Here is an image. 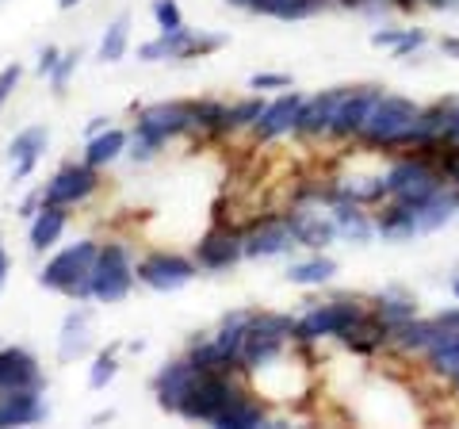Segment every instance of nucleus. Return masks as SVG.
<instances>
[{"label":"nucleus","mask_w":459,"mask_h":429,"mask_svg":"<svg viewBox=\"0 0 459 429\" xmlns=\"http://www.w3.org/2000/svg\"><path fill=\"white\" fill-rule=\"evenodd\" d=\"M96 257L100 246L96 241H77V246L62 250L57 257H50L47 268L39 273V284L50 292H65L69 299H89L92 295V273H96Z\"/></svg>","instance_id":"nucleus-1"},{"label":"nucleus","mask_w":459,"mask_h":429,"mask_svg":"<svg viewBox=\"0 0 459 429\" xmlns=\"http://www.w3.org/2000/svg\"><path fill=\"white\" fill-rule=\"evenodd\" d=\"M295 337V322L283 314H253L241 341V368H264L283 353V341Z\"/></svg>","instance_id":"nucleus-2"},{"label":"nucleus","mask_w":459,"mask_h":429,"mask_svg":"<svg viewBox=\"0 0 459 429\" xmlns=\"http://www.w3.org/2000/svg\"><path fill=\"white\" fill-rule=\"evenodd\" d=\"M134 265H131V253L119 241H108L100 246V257H96V273H92V295L100 303H119V299L131 295L134 288Z\"/></svg>","instance_id":"nucleus-3"},{"label":"nucleus","mask_w":459,"mask_h":429,"mask_svg":"<svg viewBox=\"0 0 459 429\" xmlns=\"http://www.w3.org/2000/svg\"><path fill=\"white\" fill-rule=\"evenodd\" d=\"M238 395L241 391L226 380V372H199V380L192 383V391H188V398H184L180 414L188 422H211L214 425Z\"/></svg>","instance_id":"nucleus-4"},{"label":"nucleus","mask_w":459,"mask_h":429,"mask_svg":"<svg viewBox=\"0 0 459 429\" xmlns=\"http://www.w3.org/2000/svg\"><path fill=\"white\" fill-rule=\"evenodd\" d=\"M418 104L413 100H406V96H379L376 100V108H371V116H368V123H364V138L368 142H376V146H398L402 142V135L413 127V119H418Z\"/></svg>","instance_id":"nucleus-5"},{"label":"nucleus","mask_w":459,"mask_h":429,"mask_svg":"<svg viewBox=\"0 0 459 429\" xmlns=\"http://www.w3.org/2000/svg\"><path fill=\"white\" fill-rule=\"evenodd\" d=\"M440 180H444L440 169H433L425 157H406L386 173V196H394L398 204L418 207L440 192Z\"/></svg>","instance_id":"nucleus-6"},{"label":"nucleus","mask_w":459,"mask_h":429,"mask_svg":"<svg viewBox=\"0 0 459 429\" xmlns=\"http://www.w3.org/2000/svg\"><path fill=\"white\" fill-rule=\"evenodd\" d=\"M222 35H195L188 27H180V31H161V39L153 42H142L138 47V58L142 62H184V58H204V54H214L222 50Z\"/></svg>","instance_id":"nucleus-7"},{"label":"nucleus","mask_w":459,"mask_h":429,"mask_svg":"<svg viewBox=\"0 0 459 429\" xmlns=\"http://www.w3.org/2000/svg\"><path fill=\"white\" fill-rule=\"evenodd\" d=\"M192 127V104H153L138 116V131L134 138L150 142L153 150H161L169 138L184 135Z\"/></svg>","instance_id":"nucleus-8"},{"label":"nucleus","mask_w":459,"mask_h":429,"mask_svg":"<svg viewBox=\"0 0 459 429\" xmlns=\"http://www.w3.org/2000/svg\"><path fill=\"white\" fill-rule=\"evenodd\" d=\"M364 307H356V303H344V299H337V303H325L318 311H310L307 319H299L295 322V337L299 341H318V337H341L356 319H364Z\"/></svg>","instance_id":"nucleus-9"},{"label":"nucleus","mask_w":459,"mask_h":429,"mask_svg":"<svg viewBox=\"0 0 459 429\" xmlns=\"http://www.w3.org/2000/svg\"><path fill=\"white\" fill-rule=\"evenodd\" d=\"M138 280L150 284L153 292H180L184 284H192L199 265H192L188 257H177V253H153L146 261H138Z\"/></svg>","instance_id":"nucleus-10"},{"label":"nucleus","mask_w":459,"mask_h":429,"mask_svg":"<svg viewBox=\"0 0 459 429\" xmlns=\"http://www.w3.org/2000/svg\"><path fill=\"white\" fill-rule=\"evenodd\" d=\"M246 257V234L230 231V226H211V231L195 241V265L207 268V273H222Z\"/></svg>","instance_id":"nucleus-11"},{"label":"nucleus","mask_w":459,"mask_h":429,"mask_svg":"<svg viewBox=\"0 0 459 429\" xmlns=\"http://www.w3.org/2000/svg\"><path fill=\"white\" fill-rule=\"evenodd\" d=\"M96 169L84 162V165H65L62 173H57L50 184H47V192H42V204H57V207H74L81 204V199H89L96 192Z\"/></svg>","instance_id":"nucleus-12"},{"label":"nucleus","mask_w":459,"mask_h":429,"mask_svg":"<svg viewBox=\"0 0 459 429\" xmlns=\"http://www.w3.org/2000/svg\"><path fill=\"white\" fill-rule=\"evenodd\" d=\"M195 380H199V368L192 361H172V364H165L161 372H157L153 391H157V403H161V410L180 414L184 398H188Z\"/></svg>","instance_id":"nucleus-13"},{"label":"nucleus","mask_w":459,"mask_h":429,"mask_svg":"<svg viewBox=\"0 0 459 429\" xmlns=\"http://www.w3.org/2000/svg\"><path fill=\"white\" fill-rule=\"evenodd\" d=\"M379 96H383V89H376V84H360V89H349V92H344L341 108H337V119H333V135H341V138L360 135Z\"/></svg>","instance_id":"nucleus-14"},{"label":"nucleus","mask_w":459,"mask_h":429,"mask_svg":"<svg viewBox=\"0 0 459 429\" xmlns=\"http://www.w3.org/2000/svg\"><path fill=\"white\" fill-rule=\"evenodd\" d=\"M27 388H42V372L35 356L23 349H0V398Z\"/></svg>","instance_id":"nucleus-15"},{"label":"nucleus","mask_w":459,"mask_h":429,"mask_svg":"<svg viewBox=\"0 0 459 429\" xmlns=\"http://www.w3.org/2000/svg\"><path fill=\"white\" fill-rule=\"evenodd\" d=\"M349 89H329L322 96H314V100H303V108H299V116H295V131L299 135H325V131H333V119H337V108H341V100Z\"/></svg>","instance_id":"nucleus-16"},{"label":"nucleus","mask_w":459,"mask_h":429,"mask_svg":"<svg viewBox=\"0 0 459 429\" xmlns=\"http://www.w3.org/2000/svg\"><path fill=\"white\" fill-rule=\"evenodd\" d=\"M291 246H295V234L287 219H264L246 234V257H276Z\"/></svg>","instance_id":"nucleus-17"},{"label":"nucleus","mask_w":459,"mask_h":429,"mask_svg":"<svg viewBox=\"0 0 459 429\" xmlns=\"http://www.w3.org/2000/svg\"><path fill=\"white\" fill-rule=\"evenodd\" d=\"M299 108H303V96H299V92H283L280 100H272V104L264 108V116L253 123L256 138L272 142V138H280V135H287V131H295Z\"/></svg>","instance_id":"nucleus-18"},{"label":"nucleus","mask_w":459,"mask_h":429,"mask_svg":"<svg viewBox=\"0 0 459 429\" xmlns=\"http://www.w3.org/2000/svg\"><path fill=\"white\" fill-rule=\"evenodd\" d=\"M47 127H27V131H20L16 138H12V146H8V157H12V180H27L31 177V169L39 165V157L42 150H47Z\"/></svg>","instance_id":"nucleus-19"},{"label":"nucleus","mask_w":459,"mask_h":429,"mask_svg":"<svg viewBox=\"0 0 459 429\" xmlns=\"http://www.w3.org/2000/svg\"><path fill=\"white\" fill-rule=\"evenodd\" d=\"M287 223H291L295 246L325 250L329 241L337 238V223H333V219H322L318 211H291V214H287Z\"/></svg>","instance_id":"nucleus-20"},{"label":"nucleus","mask_w":459,"mask_h":429,"mask_svg":"<svg viewBox=\"0 0 459 429\" xmlns=\"http://www.w3.org/2000/svg\"><path fill=\"white\" fill-rule=\"evenodd\" d=\"M42 418H47V407H42V398H39V388L0 398V425H31Z\"/></svg>","instance_id":"nucleus-21"},{"label":"nucleus","mask_w":459,"mask_h":429,"mask_svg":"<svg viewBox=\"0 0 459 429\" xmlns=\"http://www.w3.org/2000/svg\"><path fill=\"white\" fill-rule=\"evenodd\" d=\"M386 337H391V326H386L379 314H364V319H356L349 330L341 334V341H344V346H349L352 353H376Z\"/></svg>","instance_id":"nucleus-22"},{"label":"nucleus","mask_w":459,"mask_h":429,"mask_svg":"<svg viewBox=\"0 0 459 429\" xmlns=\"http://www.w3.org/2000/svg\"><path fill=\"white\" fill-rule=\"evenodd\" d=\"M65 207H57V204H42L39 214H35V223H31V250L42 253V250H50L57 238H62L65 231Z\"/></svg>","instance_id":"nucleus-23"},{"label":"nucleus","mask_w":459,"mask_h":429,"mask_svg":"<svg viewBox=\"0 0 459 429\" xmlns=\"http://www.w3.org/2000/svg\"><path fill=\"white\" fill-rule=\"evenodd\" d=\"M455 211H459V196H433V199H425V204L413 207V219H418V231L429 234V231H440L444 223H452L455 219Z\"/></svg>","instance_id":"nucleus-24"},{"label":"nucleus","mask_w":459,"mask_h":429,"mask_svg":"<svg viewBox=\"0 0 459 429\" xmlns=\"http://www.w3.org/2000/svg\"><path fill=\"white\" fill-rule=\"evenodd\" d=\"M376 231L386 241H406L413 234H421L418 231V219H413V207L410 204H398V199H394V207H386L379 219H376Z\"/></svg>","instance_id":"nucleus-25"},{"label":"nucleus","mask_w":459,"mask_h":429,"mask_svg":"<svg viewBox=\"0 0 459 429\" xmlns=\"http://www.w3.org/2000/svg\"><path fill=\"white\" fill-rule=\"evenodd\" d=\"M249 319H253V314H246V311H241V314H230V319L222 322V330L214 334V349H219L234 368H241V341H246Z\"/></svg>","instance_id":"nucleus-26"},{"label":"nucleus","mask_w":459,"mask_h":429,"mask_svg":"<svg viewBox=\"0 0 459 429\" xmlns=\"http://www.w3.org/2000/svg\"><path fill=\"white\" fill-rule=\"evenodd\" d=\"M444 334V326L440 322H418V319H410V322H402V326H394L391 330V337L398 341L402 349H413V353H429L437 346V337Z\"/></svg>","instance_id":"nucleus-27"},{"label":"nucleus","mask_w":459,"mask_h":429,"mask_svg":"<svg viewBox=\"0 0 459 429\" xmlns=\"http://www.w3.org/2000/svg\"><path fill=\"white\" fill-rule=\"evenodd\" d=\"M126 150V135L119 131V127H108V131H100V135H92L89 138V150H84V162H89L92 169H100V165H108V162H115Z\"/></svg>","instance_id":"nucleus-28"},{"label":"nucleus","mask_w":459,"mask_h":429,"mask_svg":"<svg viewBox=\"0 0 459 429\" xmlns=\"http://www.w3.org/2000/svg\"><path fill=\"white\" fill-rule=\"evenodd\" d=\"M333 223H337V234H344V238H352V241H368L371 238V226L368 219H364V211L356 207V199H337V207H333Z\"/></svg>","instance_id":"nucleus-29"},{"label":"nucleus","mask_w":459,"mask_h":429,"mask_svg":"<svg viewBox=\"0 0 459 429\" xmlns=\"http://www.w3.org/2000/svg\"><path fill=\"white\" fill-rule=\"evenodd\" d=\"M429 364H433L437 372H444V376H452V380L459 383V330L444 326V334L437 337V346L429 349Z\"/></svg>","instance_id":"nucleus-30"},{"label":"nucleus","mask_w":459,"mask_h":429,"mask_svg":"<svg viewBox=\"0 0 459 429\" xmlns=\"http://www.w3.org/2000/svg\"><path fill=\"white\" fill-rule=\"evenodd\" d=\"M268 418H264V410H261V403H253V398H246V395H238L234 403L226 407V414L214 425H222V429H261Z\"/></svg>","instance_id":"nucleus-31"},{"label":"nucleus","mask_w":459,"mask_h":429,"mask_svg":"<svg viewBox=\"0 0 459 429\" xmlns=\"http://www.w3.org/2000/svg\"><path fill=\"white\" fill-rule=\"evenodd\" d=\"M89 311H74L69 319L62 322V361H74L89 349Z\"/></svg>","instance_id":"nucleus-32"},{"label":"nucleus","mask_w":459,"mask_h":429,"mask_svg":"<svg viewBox=\"0 0 459 429\" xmlns=\"http://www.w3.org/2000/svg\"><path fill=\"white\" fill-rule=\"evenodd\" d=\"M333 273H337V265L329 261V257H314V261H303V265H291V268H287V280L310 288V284H325Z\"/></svg>","instance_id":"nucleus-33"},{"label":"nucleus","mask_w":459,"mask_h":429,"mask_svg":"<svg viewBox=\"0 0 459 429\" xmlns=\"http://www.w3.org/2000/svg\"><path fill=\"white\" fill-rule=\"evenodd\" d=\"M126 42H131V20L119 16L104 31V42H100V58H104V62H119L123 54H126Z\"/></svg>","instance_id":"nucleus-34"},{"label":"nucleus","mask_w":459,"mask_h":429,"mask_svg":"<svg viewBox=\"0 0 459 429\" xmlns=\"http://www.w3.org/2000/svg\"><path fill=\"white\" fill-rule=\"evenodd\" d=\"M264 100H241V104L234 108H226V123H222V131H238V127H253L256 119L264 116Z\"/></svg>","instance_id":"nucleus-35"},{"label":"nucleus","mask_w":459,"mask_h":429,"mask_svg":"<svg viewBox=\"0 0 459 429\" xmlns=\"http://www.w3.org/2000/svg\"><path fill=\"white\" fill-rule=\"evenodd\" d=\"M376 314L394 330V326L410 322L413 314H418V303H413V299H391V295H383V299H379V307H376Z\"/></svg>","instance_id":"nucleus-36"},{"label":"nucleus","mask_w":459,"mask_h":429,"mask_svg":"<svg viewBox=\"0 0 459 429\" xmlns=\"http://www.w3.org/2000/svg\"><path fill=\"white\" fill-rule=\"evenodd\" d=\"M115 372H119V361H115V346H111V349H104L92 361V368H89V388L92 391H104L108 383L115 380Z\"/></svg>","instance_id":"nucleus-37"},{"label":"nucleus","mask_w":459,"mask_h":429,"mask_svg":"<svg viewBox=\"0 0 459 429\" xmlns=\"http://www.w3.org/2000/svg\"><path fill=\"white\" fill-rule=\"evenodd\" d=\"M226 123V108L214 104V100H204V104H192V127L199 131H222Z\"/></svg>","instance_id":"nucleus-38"},{"label":"nucleus","mask_w":459,"mask_h":429,"mask_svg":"<svg viewBox=\"0 0 459 429\" xmlns=\"http://www.w3.org/2000/svg\"><path fill=\"white\" fill-rule=\"evenodd\" d=\"M153 20L161 31H180L184 16H180V4L177 0H153Z\"/></svg>","instance_id":"nucleus-39"},{"label":"nucleus","mask_w":459,"mask_h":429,"mask_svg":"<svg viewBox=\"0 0 459 429\" xmlns=\"http://www.w3.org/2000/svg\"><path fill=\"white\" fill-rule=\"evenodd\" d=\"M77 62H81V50H69V54H62V62H57V69L50 74V84H54V92H57V96L65 92V84H69V77H74Z\"/></svg>","instance_id":"nucleus-40"},{"label":"nucleus","mask_w":459,"mask_h":429,"mask_svg":"<svg viewBox=\"0 0 459 429\" xmlns=\"http://www.w3.org/2000/svg\"><path fill=\"white\" fill-rule=\"evenodd\" d=\"M329 0H287L280 20H303V16H314V12H322Z\"/></svg>","instance_id":"nucleus-41"},{"label":"nucleus","mask_w":459,"mask_h":429,"mask_svg":"<svg viewBox=\"0 0 459 429\" xmlns=\"http://www.w3.org/2000/svg\"><path fill=\"white\" fill-rule=\"evenodd\" d=\"M20 77H23V69H20V62H12V66H4L0 69V108L8 104V96L16 92V84H20Z\"/></svg>","instance_id":"nucleus-42"},{"label":"nucleus","mask_w":459,"mask_h":429,"mask_svg":"<svg viewBox=\"0 0 459 429\" xmlns=\"http://www.w3.org/2000/svg\"><path fill=\"white\" fill-rule=\"evenodd\" d=\"M238 8H249V12H261V16H280L287 0H230Z\"/></svg>","instance_id":"nucleus-43"},{"label":"nucleus","mask_w":459,"mask_h":429,"mask_svg":"<svg viewBox=\"0 0 459 429\" xmlns=\"http://www.w3.org/2000/svg\"><path fill=\"white\" fill-rule=\"evenodd\" d=\"M444 138L459 142V100H444Z\"/></svg>","instance_id":"nucleus-44"},{"label":"nucleus","mask_w":459,"mask_h":429,"mask_svg":"<svg viewBox=\"0 0 459 429\" xmlns=\"http://www.w3.org/2000/svg\"><path fill=\"white\" fill-rule=\"evenodd\" d=\"M249 84L253 89H291V77L287 74H256Z\"/></svg>","instance_id":"nucleus-45"},{"label":"nucleus","mask_w":459,"mask_h":429,"mask_svg":"<svg viewBox=\"0 0 459 429\" xmlns=\"http://www.w3.org/2000/svg\"><path fill=\"white\" fill-rule=\"evenodd\" d=\"M421 42H425V31H406V35H402V42L394 47V58H406V54H413Z\"/></svg>","instance_id":"nucleus-46"},{"label":"nucleus","mask_w":459,"mask_h":429,"mask_svg":"<svg viewBox=\"0 0 459 429\" xmlns=\"http://www.w3.org/2000/svg\"><path fill=\"white\" fill-rule=\"evenodd\" d=\"M57 62H62V50H57V47H47V50L39 54V66H35V69H39L42 77H50L54 69H57Z\"/></svg>","instance_id":"nucleus-47"},{"label":"nucleus","mask_w":459,"mask_h":429,"mask_svg":"<svg viewBox=\"0 0 459 429\" xmlns=\"http://www.w3.org/2000/svg\"><path fill=\"white\" fill-rule=\"evenodd\" d=\"M402 35H406V31H394V27H383V31H376V35H371V42H376V47H398V42H402Z\"/></svg>","instance_id":"nucleus-48"},{"label":"nucleus","mask_w":459,"mask_h":429,"mask_svg":"<svg viewBox=\"0 0 459 429\" xmlns=\"http://www.w3.org/2000/svg\"><path fill=\"white\" fill-rule=\"evenodd\" d=\"M440 326H452V330H459V307H452V311H440V319H437Z\"/></svg>","instance_id":"nucleus-49"},{"label":"nucleus","mask_w":459,"mask_h":429,"mask_svg":"<svg viewBox=\"0 0 459 429\" xmlns=\"http://www.w3.org/2000/svg\"><path fill=\"white\" fill-rule=\"evenodd\" d=\"M39 199H42V196H27V199H23V207H20L23 219H31V214H39V211H35V207H39Z\"/></svg>","instance_id":"nucleus-50"},{"label":"nucleus","mask_w":459,"mask_h":429,"mask_svg":"<svg viewBox=\"0 0 459 429\" xmlns=\"http://www.w3.org/2000/svg\"><path fill=\"white\" fill-rule=\"evenodd\" d=\"M440 50H444V54H452V58H459V39H444V42H440Z\"/></svg>","instance_id":"nucleus-51"},{"label":"nucleus","mask_w":459,"mask_h":429,"mask_svg":"<svg viewBox=\"0 0 459 429\" xmlns=\"http://www.w3.org/2000/svg\"><path fill=\"white\" fill-rule=\"evenodd\" d=\"M89 131H92V135H100V131H108V119H104V116H96V119L89 123Z\"/></svg>","instance_id":"nucleus-52"},{"label":"nucleus","mask_w":459,"mask_h":429,"mask_svg":"<svg viewBox=\"0 0 459 429\" xmlns=\"http://www.w3.org/2000/svg\"><path fill=\"white\" fill-rule=\"evenodd\" d=\"M4 276H8V253L0 246V284H4Z\"/></svg>","instance_id":"nucleus-53"},{"label":"nucleus","mask_w":459,"mask_h":429,"mask_svg":"<svg viewBox=\"0 0 459 429\" xmlns=\"http://www.w3.org/2000/svg\"><path fill=\"white\" fill-rule=\"evenodd\" d=\"M413 4H418V0H394V8H402V12H410Z\"/></svg>","instance_id":"nucleus-54"},{"label":"nucleus","mask_w":459,"mask_h":429,"mask_svg":"<svg viewBox=\"0 0 459 429\" xmlns=\"http://www.w3.org/2000/svg\"><path fill=\"white\" fill-rule=\"evenodd\" d=\"M81 4V0H57V8H62V12H69V8H77Z\"/></svg>","instance_id":"nucleus-55"},{"label":"nucleus","mask_w":459,"mask_h":429,"mask_svg":"<svg viewBox=\"0 0 459 429\" xmlns=\"http://www.w3.org/2000/svg\"><path fill=\"white\" fill-rule=\"evenodd\" d=\"M452 292H455V299H459V276H455V284H452Z\"/></svg>","instance_id":"nucleus-56"}]
</instances>
